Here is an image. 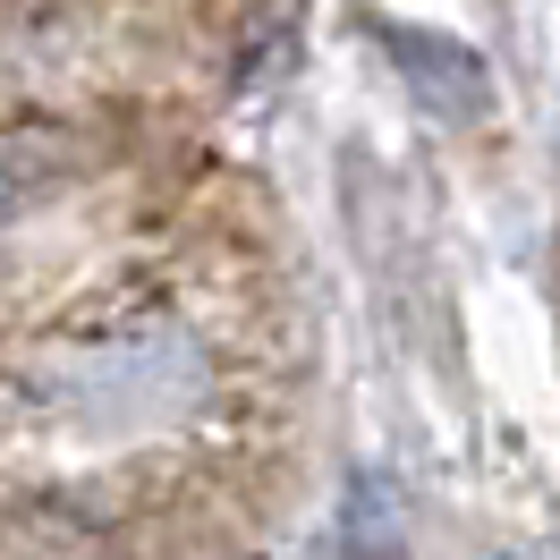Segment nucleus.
Returning a JSON list of instances; mask_svg holds the SVG:
<instances>
[{
    "instance_id": "f257e3e1",
    "label": "nucleus",
    "mask_w": 560,
    "mask_h": 560,
    "mask_svg": "<svg viewBox=\"0 0 560 560\" xmlns=\"http://www.w3.org/2000/svg\"><path fill=\"white\" fill-rule=\"evenodd\" d=\"M212 383V349L187 323H137L119 340L60 349L26 374V399L60 424L69 442H137L153 424L187 417Z\"/></svg>"
},
{
    "instance_id": "7ed1b4c3",
    "label": "nucleus",
    "mask_w": 560,
    "mask_h": 560,
    "mask_svg": "<svg viewBox=\"0 0 560 560\" xmlns=\"http://www.w3.org/2000/svg\"><path fill=\"white\" fill-rule=\"evenodd\" d=\"M60 171H69V153H60L51 137H0V230L35 205Z\"/></svg>"
},
{
    "instance_id": "f03ea898",
    "label": "nucleus",
    "mask_w": 560,
    "mask_h": 560,
    "mask_svg": "<svg viewBox=\"0 0 560 560\" xmlns=\"http://www.w3.org/2000/svg\"><path fill=\"white\" fill-rule=\"evenodd\" d=\"M383 51L390 69L408 77V94H417L433 119H485L492 110V77L485 60L451 35H424V26H383Z\"/></svg>"
}]
</instances>
